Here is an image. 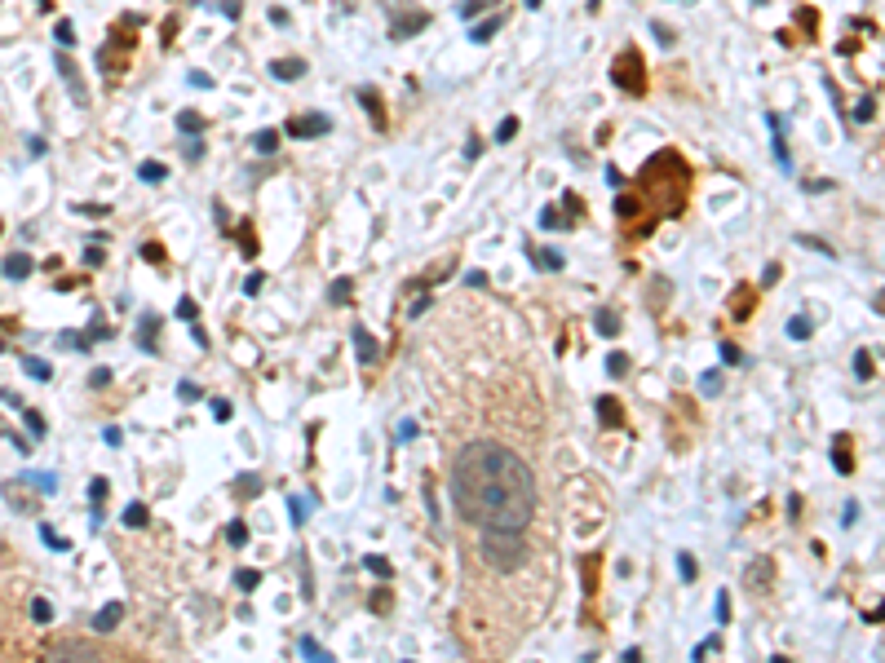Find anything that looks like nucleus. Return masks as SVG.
<instances>
[{"instance_id":"nucleus-1","label":"nucleus","mask_w":885,"mask_h":663,"mask_svg":"<svg viewBox=\"0 0 885 663\" xmlns=\"http://www.w3.org/2000/svg\"><path fill=\"white\" fill-rule=\"evenodd\" d=\"M451 504L478 531H527L536 518V473L505 442H469L451 460Z\"/></svg>"},{"instance_id":"nucleus-2","label":"nucleus","mask_w":885,"mask_h":663,"mask_svg":"<svg viewBox=\"0 0 885 663\" xmlns=\"http://www.w3.org/2000/svg\"><path fill=\"white\" fill-rule=\"evenodd\" d=\"M642 191H647V208H651V199L660 195L655 221L660 217H682L686 213V199H691V168L682 164L678 151L651 155L647 168H642Z\"/></svg>"},{"instance_id":"nucleus-3","label":"nucleus","mask_w":885,"mask_h":663,"mask_svg":"<svg viewBox=\"0 0 885 663\" xmlns=\"http://www.w3.org/2000/svg\"><path fill=\"white\" fill-rule=\"evenodd\" d=\"M527 531H478V557L491 566V571L509 575L527 562V544H522Z\"/></svg>"},{"instance_id":"nucleus-4","label":"nucleus","mask_w":885,"mask_h":663,"mask_svg":"<svg viewBox=\"0 0 885 663\" xmlns=\"http://www.w3.org/2000/svg\"><path fill=\"white\" fill-rule=\"evenodd\" d=\"M611 76H616V84L624 93H633V98H642L647 93V76H642V58H638V49H624V58L611 67Z\"/></svg>"},{"instance_id":"nucleus-5","label":"nucleus","mask_w":885,"mask_h":663,"mask_svg":"<svg viewBox=\"0 0 885 663\" xmlns=\"http://www.w3.org/2000/svg\"><path fill=\"white\" fill-rule=\"evenodd\" d=\"M328 129H332V120H328V115H319V111H314V115H292V120H288L292 138H323Z\"/></svg>"},{"instance_id":"nucleus-6","label":"nucleus","mask_w":885,"mask_h":663,"mask_svg":"<svg viewBox=\"0 0 885 663\" xmlns=\"http://www.w3.org/2000/svg\"><path fill=\"white\" fill-rule=\"evenodd\" d=\"M54 62H58V71H62V80H67V89H71V98H76V102H84V98H89V89H84V80H80V71H76V62H71L67 54H58Z\"/></svg>"},{"instance_id":"nucleus-7","label":"nucleus","mask_w":885,"mask_h":663,"mask_svg":"<svg viewBox=\"0 0 885 663\" xmlns=\"http://www.w3.org/2000/svg\"><path fill=\"white\" fill-rule=\"evenodd\" d=\"M350 336H354V350H359V363H363V367H372V363H376V341L367 336V328H363V323H354Z\"/></svg>"},{"instance_id":"nucleus-8","label":"nucleus","mask_w":885,"mask_h":663,"mask_svg":"<svg viewBox=\"0 0 885 663\" xmlns=\"http://www.w3.org/2000/svg\"><path fill=\"white\" fill-rule=\"evenodd\" d=\"M832 465H837V473H855V456H850V438L846 434L832 438Z\"/></svg>"},{"instance_id":"nucleus-9","label":"nucleus","mask_w":885,"mask_h":663,"mask_svg":"<svg viewBox=\"0 0 885 663\" xmlns=\"http://www.w3.org/2000/svg\"><path fill=\"white\" fill-rule=\"evenodd\" d=\"M120 619H124V602H107L98 610V619H93V628H98V633H115Z\"/></svg>"},{"instance_id":"nucleus-10","label":"nucleus","mask_w":885,"mask_h":663,"mask_svg":"<svg viewBox=\"0 0 885 663\" xmlns=\"http://www.w3.org/2000/svg\"><path fill=\"white\" fill-rule=\"evenodd\" d=\"M155 328H160V319L155 314H142L138 319V345H142V354H155L160 345H155Z\"/></svg>"},{"instance_id":"nucleus-11","label":"nucleus","mask_w":885,"mask_h":663,"mask_svg":"<svg viewBox=\"0 0 885 663\" xmlns=\"http://www.w3.org/2000/svg\"><path fill=\"white\" fill-rule=\"evenodd\" d=\"M598 420H602L607 429H616L620 420H624V407H620V403H616V398H611V394H607V398H598Z\"/></svg>"},{"instance_id":"nucleus-12","label":"nucleus","mask_w":885,"mask_h":663,"mask_svg":"<svg viewBox=\"0 0 885 663\" xmlns=\"http://www.w3.org/2000/svg\"><path fill=\"white\" fill-rule=\"evenodd\" d=\"M593 328L602 332V336H616V332H620V314L611 310V305H598V314H593Z\"/></svg>"},{"instance_id":"nucleus-13","label":"nucleus","mask_w":885,"mask_h":663,"mask_svg":"<svg viewBox=\"0 0 885 663\" xmlns=\"http://www.w3.org/2000/svg\"><path fill=\"white\" fill-rule=\"evenodd\" d=\"M270 76H275V80H297V76H305V62H301V58L270 62Z\"/></svg>"},{"instance_id":"nucleus-14","label":"nucleus","mask_w":885,"mask_h":663,"mask_svg":"<svg viewBox=\"0 0 885 663\" xmlns=\"http://www.w3.org/2000/svg\"><path fill=\"white\" fill-rule=\"evenodd\" d=\"M5 275L9 279H27L31 275V257H27V252H9V257H5Z\"/></svg>"},{"instance_id":"nucleus-15","label":"nucleus","mask_w":885,"mask_h":663,"mask_svg":"<svg viewBox=\"0 0 885 663\" xmlns=\"http://www.w3.org/2000/svg\"><path fill=\"white\" fill-rule=\"evenodd\" d=\"M257 491H261V478H257V473H239V478H235V500H252Z\"/></svg>"},{"instance_id":"nucleus-16","label":"nucleus","mask_w":885,"mask_h":663,"mask_svg":"<svg viewBox=\"0 0 885 663\" xmlns=\"http://www.w3.org/2000/svg\"><path fill=\"white\" fill-rule=\"evenodd\" d=\"M23 482H31L40 496H54V491H58V473H27Z\"/></svg>"},{"instance_id":"nucleus-17","label":"nucleus","mask_w":885,"mask_h":663,"mask_svg":"<svg viewBox=\"0 0 885 663\" xmlns=\"http://www.w3.org/2000/svg\"><path fill=\"white\" fill-rule=\"evenodd\" d=\"M23 372L36 376V381H49V376H54V367H49L45 359H36V354H27V359H23Z\"/></svg>"},{"instance_id":"nucleus-18","label":"nucleus","mask_w":885,"mask_h":663,"mask_svg":"<svg viewBox=\"0 0 885 663\" xmlns=\"http://www.w3.org/2000/svg\"><path fill=\"white\" fill-rule=\"evenodd\" d=\"M527 252H531V261H536V266H545V270H562V261H567L562 252H553V248H549V252H536V248H527Z\"/></svg>"},{"instance_id":"nucleus-19","label":"nucleus","mask_w":885,"mask_h":663,"mask_svg":"<svg viewBox=\"0 0 885 663\" xmlns=\"http://www.w3.org/2000/svg\"><path fill=\"white\" fill-rule=\"evenodd\" d=\"M872 372H877L872 354H868V350H859V354H855V376H859V381H872Z\"/></svg>"},{"instance_id":"nucleus-20","label":"nucleus","mask_w":885,"mask_h":663,"mask_svg":"<svg viewBox=\"0 0 885 663\" xmlns=\"http://www.w3.org/2000/svg\"><path fill=\"white\" fill-rule=\"evenodd\" d=\"M301 655H310L314 663H328V659H332V655H328V650H323L314 637H301Z\"/></svg>"},{"instance_id":"nucleus-21","label":"nucleus","mask_w":885,"mask_h":663,"mask_svg":"<svg viewBox=\"0 0 885 663\" xmlns=\"http://www.w3.org/2000/svg\"><path fill=\"white\" fill-rule=\"evenodd\" d=\"M815 332V323L810 319H788V336H793V341H806V336Z\"/></svg>"},{"instance_id":"nucleus-22","label":"nucleus","mask_w":885,"mask_h":663,"mask_svg":"<svg viewBox=\"0 0 885 663\" xmlns=\"http://www.w3.org/2000/svg\"><path fill=\"white\" fill-rule=\"evenodd\" d=\"M124 526H133V531L146 526V504H129V509H124Z\"/></svg>"},{"instance_id":"nucleus-23","label":"nucleus","mask_w":885,"mask_h":663,"mask_svg":"<svg viewBox=\"0 0 885 663\" xmlns=\"http://www.w3.org/2000/svg\"><path fill=\"white\" fill-rule=\"evenodd\" d=\"M31 619H36V624H49V619H54V606H49L45 597H36V602H31Z\"/></svg>"},{"instance_id":"nucleus-24","label":"nucleus","mask_w":885,"mask_h":663,"mask_svg":"<svg viewBox=\"0 0 885 663\" xmlns=\"http://www.w3.org/2000/svg\"><path fill=\"white\" fill-rule=\"evenodd\" d=\"M138 177H142V182H164L168 168H164V164H142V168H138Z\"/></svg>"},{"instance_id":"nucleus-25","label":"nucleus","mask_w":885,"mask_h":663,"mask_svg":"<svg viewBox=\"0 0 885 663\" xmlns=\"http://www.w3.org/2000/svg\"><path fill=\"white\" fill-rule=\"evenodd\" d=\"M718 389H722V372H704V376H700V394H709V398H713Z\"/></svg>"},{"instance_id":"nucleus-26","label":"nucleus","mask_w":885,"mask_h":663,"mask_svg":"<svg viewBox=\"0 0 885 663\" xmlns=\"http://www.w3.org/2000/svg\"><path fill=\"white\" fill-rule=\"evenodd\" d=\"M288 509H292V522H297V526L310 518V504H305L301 496H288Z\"/></svg>"},{"instance_id":"nucleus-27","label":"nucleus","mask_w":885,"mask_h":663,"mask_svg":"<svg viewBox=\"0 0 885 663\" xmlns=\"http://www.w3.org/2000/svg\"><path fill=\"white\" fill-rule=\"evenodd\" d=\"M235 584L244 588V593H252V588L261 584V575H257V571H248V566H244V571H235Z\"/></svg>"},{"instance_id":"nucleus-28","label":"nucleus","mask_w":885,"mask_h":663,"mask_svg":"<svg viewBox=\"0 0 885 663\" xmlns=\"http://www.w3.org/2000/svg\"><path fill=\"white\" fill-rule=\"evenodd\" d=\"M226 540H230V544H235V549H244V544H248V526H244V522H230V531H226Z\"/></svg>"},{"instance_id":"nucleus-29","label":"nucleus","mask_w":885,"mask_h":663,"mask_svg":"<svg viewBox=\"0 0 885 663\" xmlns=\"http://www.w3.org/2000/svg\"><path fill=\"white\" fill-rule=\"evenodd\" d=\"M199 124H204V120H199L195 111H182V115H177V129H182V133H199Z\"/></svg>"},{"instance_id":"nucleus-30","label":"nucleus","mask_w":885,"mask_h":663,"mask_svg":"<svg viewBox=\"0 0 885 663\" xmlns=\"http://www.w3.org/2000/svg\"><path fill=\"white\" fill-rule=\"evenodd\" d=\"M23 420H27L31 438H45V416H40V412H23Z\"/></svg>"},{"instance_id":"nucleus-31","label":"nucleus","mask_w":885,"mask_h":663,"mask_svg":"<svg viewBox=\"0 0 885 663\" xmlns=\"http://www.w3.org/2000/svg\"><path fill=\"white\" fill-rule=\"evenodd\" d=\"M89 385H93V389H107V385H111V367H93V372H89Z\"/></svg>"},{"instance_id":"nucleus-32","label":"nucleus","mask_w":885,"mask_h":663,"mask_svg":"<svg viewBox=\"0 0 885 663\" xmlns=\"http://www.w3.org/2000/svg\"><path fill=\"white\" fill-rule=\"evenodd\" d=\"M678 571H682V580H695V571H700V566H695L691 553H682V557H678Z\"/></svg>"},{"instance_id":"nucleus-33","label":"nucleus","mask_w":885,"mask_h":663,"mask_svg":"<svg viewBox=\"0 0 885 663\" xmlns=\"http://www.w3.org/2000/svg\"><path fill=\"white\" fill-rule=\"evenodd\" d=\"M252 146L270 155V151H275V146H279V138H275V133H257V138H252Z\"/></svg>"},{"instance_id":"nucleus-34","label":"nucleus","mask_w":885,"mask_h":663,"mask_svg":"<svg viewBox=\"0 0 885 663\" xmlns=\"http://www.w3.org/2000/svg\"><path fill=\"white\" fill-rule=\"evenodd\" d=\"M195 314H199V310H195V301H191V297H182V301H177V319L195 323Z\"/></svg>"},{"instance_id":"nucleus-35","label":"nucleus","mask_w":885,"mask_h":663,"mask_svg":"<svg viewBox=\"0 0 885 663\" xmlns=\"http://www.w3.org/2000/svg\"><path fill=\"white\" fill-rule=\"evenodd\" d=\"M607 372H611V376H624V372H629V359H624V354H611V359H607Z\"/></svg>"},{"instance_id":"nucleus-36","label":"nucleus","mask_w":885,"mask_h":663,"mask_svg":"<svg viewBox=\"0 0 885 663\" xmlns=\"http://www.w3.org/2000/svg\"><path fill=\"white\" fill-rule=\"evenodd\" d=\"M797 244H806V248H815V252H824V257H832V248L824 244V239H815V235H797Z\"/></svg>"},{"instance_id":"nucleus-37","label":"nucleus","mask_w":885,"mask_h":663,"mask_svg":"<svg viewBox=\"0 0 885 663\" xmlns=\"http://www.w3.org/2000/svg\"><path fill=\"white\" fill-rule=\"evenodd\" d=\"M367 571L381 575V580H389V562H385V557H367Z\"/></svg>"},{"instance_id":"nucleus-38","label":"nucleus","mask_w":885,"mask_h":663,"mask_svg":"<svg viewBox=\"0 0 885 663\" xmlns=\"http://www.w3.org/2000/svg\"><path fill=\"white\" fill-rule=\"evenodd\" d=\"M177 398H182V403H195V398H199V385L182 381V385H177Z\"/></svg>"},{"instance_id":"nucleus-39","label":"nucleus","mask_w":885,"mask_h":663,"mask_svg":"<svg viewBox=\"0 0 885 663\" xmlns=\"http://www.w3.org/2000/svg\"><path fill=\"white\" fill-rule=\"evenodd\" d=\"M540 226H545V230H558V226H567V221H562V217H558V213H553V208H545V213H540Z\"/></svg>"},{"instance_id":"nucleus-40","label":"nucleus","mask_w":885,"mask_h":663,"mask_svg":"<svg viewBox=\"0 0 885 663\" xmlns=\"http://www.w3.org/2000/svg\"><path fill=\"white\" fill-rule=\"evenodd\" d=\"M40 540L54 544V549H67V540H62V535H54V526H40Z\"/></svg>"},{"instance_id":"nucleus-41","label":"nucleus","mask_w":885,"mask_h":663,"mask_svg":"<svg viewBox=\"0 0 885 663\" xmlns=\"http://www.w3.org/2000/svg\"><path fill=\"white\" fill-rule=\"evenodd\" d=\"M89 496H93V504H102V500H107V478H93Z\"/></svg>"},{"instance_id":"nucleus-42","label":"nucleus","mask_w":885,"mask_h":663,"mask_svg":"<svg viewBox=\"0 0 885 663\" xmlns=\"http://www.w3.org/2000/svg\"><path fill=\"white\" fill-rule=\"evenodd\" d=\"M332 301H350V279H341V283H332Z\"/></svg>"},{"instance_id":"nucleus-43","label":"nucleus","mask_w":885,"mask_h":663,"mask_svg":"<svg viewBox=\"0 0 885 663\" xmlns=\"http://www.w3.org/2000/svg\"><path fill=\"white\" fill-rule=\"evenodd\" d=\"M513 133H518V120H505V124H500V129H496V142H509V138H513Z\"/></svg>"},{"instance_id":"nucleus-44","label":"nucleus","mask_w":885,"mask_h":663,"mask_svg":"<svg viewBox=\"0 0 885 663\" xmlns=\"http://www.w3.org/2000/svg\"><path fill=\"white\" fill-rule=\"evenodd\" d=\"M239 248H244V257H252V252H257V239H252V235H248V226H244V230H239Z\"/></svg>"},{"instance_id":"nucleus-45","label":"nucleus","mask_w":885,"mask_h":663,"mask_svg":"<svg viewBox=\"0 0 885 663\" xmlns=\"http://www.w3.org/2000/svg\"><path fill=\"white\" fill-rule=\"evenodd\" d=\"M744 314H748V288L735 292V319H744Z\"/></svg>"},{"instance_id":"nucleus-46","label":"nucleus","mask_w":885,"mask_h":663,"mask_svg":"<svg viewBox=\"0 0 885 663\" xmlns=\"http://www.w3.org/2000/svg\"><path fill=\"white\" fill-rule=\"evenodd\" d=\"M213 420H230V403H226V398H213Z\"/></svg>"},{"instance_id":"nucleus-47","label":"nucleus","mask_w":885,"mask_h":663,"mask_svg":"<svg viewBox=\"0 0 885 663\" xmlns=\"http://www.w3.org/2000/svg\"><path fill=\"white\" fill-rule=\"evenodd\" d=\"M722 359H726V363H744V354H740V350H735V345H731V341H722Z\"/></svg>"},{"instance_id":"nucleus-48","label":"nucleus","mask_w":885,"mask_h":663,"mask_svg":"<svg viewBox=\"0 0 885 663\" xmlns=\"http://www.w3.org/2000/svg\"><path fill=\"white\" fill-rule=\"evenodd\" d=\"M142 257L146 261H164V248L160 244H142Z\"/></svg>"},{"instance_id":"nucleus-49","label":"nucleus","mask_w":885,"mask_h":663,"mask_svg":"<svg viewBox=\"0 0 885 663\" xmlns=\"http://www.w3.org/2000/svg\"><path fill=\"white\" fill-rule=\"evenodd\" d=\"M244 292H248V297H257V292H261V275H248L244 279Z\"/></svg>"},{"instance_id":"nucleus-50","label":"nucleus","mask_w":885,"mask_h":663,"mask_svg":"<svg viewBox=\"0 0 885 663\" xmlns=\"http://www.w3.org/2000/svg\"><path fill=\"white\" fill-rule=\"evenodd\" d=\"M398 438H403V442L416 438V420H403V425H398Z\"/></svg>"},{"instance_id":"nucleus-51","label":"nucleus","mask_w":885,"mask_h":663,"mask_svg":"<svg viewBox=\"0 0 885 663\" xmlns=\"http://www.w3.org/2000/svg\"><path fill=\"white\" fill-rule=\"evenodd\" d=\"M855 518H859V504L850 500V504H846V518H841V526H855Z\"/></svg>"},{"instance_id":"nucleus-52","label":"nucleus","mask_w":885,"mask_h":663,"mask_svg":"<svg viewBox=\"0 0 885 663\" xmlns=\"http://www.w3.org/2000/svg\"><path fill=\"white\" fill-rule=\"evenodd\" d=\"M718 619H722V624H726V619H731V602H726V593L718 597Z\"/></svg>"},{"instance_id":"nucleus-53","label":"nucleus","mask_w":885,"mask_h":663,"mask_svg":"<svg viewBox=\"0 0 885 663\" xmlns=\"http://www.w3.org/2000/svg\"><path fill=\"white\" fill-rule=\"evenodd\" d=\"M84 266H102V248H89V252H84Z\"/></svg>"},{"instance_id":"nucleus-54","label":"nucleus","mask_w":885,"mask_h":663,"mask_svg":"<svg viewBox=\"0 0 885 663\" xmlns=\"http://www.w3.org/2000/svg\"><path fill=\"white\" fill-rule=\"evenodd\" d=\"M58 40H62V45H71V40H76V31H71L67 23H58Z\"/></svg>"},{"instance_id":"nucleus-55","label":"nucleus","mask_w":885,"mask_h":663,"mask_svg":"<svg viewBox=\"0 0 885 663\" xmlns=\"http://www.w3.org/2000/svg\"><path fill=\"white\" fill-rule=\"evenodd\" d=\"M855 120H872V98H868V102H859V111H855Z\"/></svg>"},{"instance_id":"nucleus-56","label":"nucleus","mask_w":885,"mask_h":663,"mask_svg":"<svg viewBox=\"0 0 885 663\" xmlns=\"http://www.w3.org/2000/svg\"><path fill=\"white\" fill-rule=\"evenodd\" d=\"M0 350H5V341H0Z\"/></svg>"},{"instance_id":"nucleus-57","label":"nucleus","mask_w":885,"mask_h":663,"mask_svg":"<svg viewBox=\"0 0 885 663\" xmlns=\"http://www.w3.org/2000/svg\"><path fill=\"white\" fill-rule=\"evenodd\" d=\"M593 5H598V0H593Z\"/></svg>"}]
</instances>
